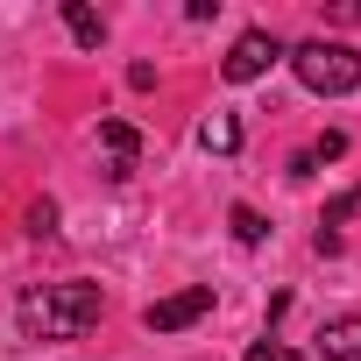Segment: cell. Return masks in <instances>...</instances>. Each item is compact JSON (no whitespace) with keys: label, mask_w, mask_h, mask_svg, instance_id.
Wrapping results in <instances>:
<instances>
[{"label":"cell","mask_w":361,"mask_h":361,"mask_svg":"<svg viewBox=\"0 0 361 361\" xmlns=\"http://www.w3.org/2000/svg\"><path fill=\"white\" fill-rule=\"evenodd\" d=\"M99 326V283H43L22 290V333L29 340H78Z\"/></svg>","instance_id":"cell-1"},{"label":"cell","mask_w":361,"mask_h":361,"mask_svg":"<svg viewBox=\"0 0 361 361\" xmlns=\"http://www.w3.org/2000/svg\"><path fill=\"white\" fill-rule=\"evenodd\" d=\"M290 71H298V85H305V92L340 99V92H354V85H361V50H354V43H326V36H312V43H298V50H290Z\"/></svg>","instance_id":"cell-2"},{"label":"cell","mask_w":361,"mask_h":361,"mask_svg":"<svg viewBox=\"0 0 361 361\" xmlns=\"http://www.w3.org/2000/svg\"><path fill=\"white\" fill-rule=\"evenodd\" d=\"M213 312V283H192V290H177V298H156L149 312H142V326L149 333H185V326H199Z\"/></svg>","instance_id":"cell-3"},{"label":"cell","mask_w":361,"mask_h":361,"mask_svg":"<svg viewBox=\"0 0 361 361\" xmlns=\"http://www.w3.org/2000/svg\"><path fill=\"white\" fill-rule=\"evenodd\" d=\"M276 57H283V43H276L269 29H248V36L227 50V64H220V71H227V85H248V78H262Z\"/></svg>","instance_id":"cell-4"},{"label":"cell","mask_w":361,"mask_h":361,"mask_svg":"<svg viewBox=\"0 0 361 361\" xmlns=\"http://www.w3.org/2000/svg\"><path fill=\"white\" fill-rule=\"evenodd\" d=\"M99 156H106V177H135L142 135H135L128 121H99Z\"/></svg>","instance_id":"cell-5"},{"label":"cell","mask_w":361,"mask_h":361,"mask_svg":"<svg viewBox=\"0 0 361 361\" xmlns=\"http://www.w3.org/2000/svg\"><path fill=\"white\" fill-rule=\"evenodd\" d=\"M319 354H326V361H361V312L326 319V326H319Z\"/></svg>","instance_id":"cell-6"},{"label":"cell","mask_w":361,"mask_h":361,"mask_svg":"<svg viewBox=\"0 0 361 361\" xmlns=\"http://www.w3.org/2000/svg\"><path fill=\"white\" fill-rule=\"evenodd\" d=\"M354 213H361V185H354L347 199H333V206H326V220H319V255H333V248H340V227H347Z\"/></svg>","instance_id":"cell-7"},{"label":"cell","mask_w":361,"mask_h":361,"mask_svg":"<svg viewBox=\"0 0 361 361\" xmlns=\"http://www.w3.org/2000/svg\"><path fill=\"white\" fill-rule=\"evenodd\" d=\"M199 142H206L213 156H234V149H241V121H234V114H206V121H199Z\"/></svg>","instance_id":"cell-8"},{"label":"cell","mask_w":361,"mask_h":361,"mask_svg":"<svg viewBox=\"0 0 361 361\" xmlns=\"http://www.w3.org/2000/svg\"><path fill=\"white\" fill-rule=\"evenodd\" d=\"M64 22H71V36H78L85 50H99V43H106V22L85 8V0H64Z\"/></svg>","instance_id":"cell-9"},{"label":"cell","mask_w":361,"mask_h":361,"mask_svg":"<svg viewBox=\"0 0 361 361\" xmlns=\"http://www.w3.org/2000/svg\"><path fill=\"white\" fill-rule=\"evenodd\" d=\"M262 234H269V227H262V213H255V206H234V241H248V248H255Z\"/></svg>","instance_id":"cell-10"},{"label":"cell","mask_w":361,"mask_h":361,"mask_svg":"<svg viewBox=\"0 0 361 361\" xmlns=\"http://www.w3.org/2000/svg\"><path fill=\"white\" fill-rule=\"evenodd\" d=\"M29 234H36V241H43V234H57V206H50V199H36V206H29Z\"/></svg>","instance_id":"cell-11"},{"label":"cell","mask_w":361,"mask_h":361,"mask_svg":"<svg viewBox=\"0 0 361 361\" xmlns=\"http://www.w3.org/2000/svg\"><path fill=\"white\" fill-rule=\"evenodd\" d=\"M312 156H319V163H333V156H347V135H340V128H326V135L312 142Z\"/></svg>","instance_id":"cell-12"},{"label":"cell","mask_w":361,"mask_h":361,"mask_svg":"<svg viewBox=\"0 0 361 361\" xmlns=\"http://www.w3.org/2000/svg\"><path fill=\"white\" fill-rule=\"evenodd\" d=\"M248 361H305V354H298V347H276V340H255Z\"/></svg>","instance_id":"cell-13"}]
</instances>
